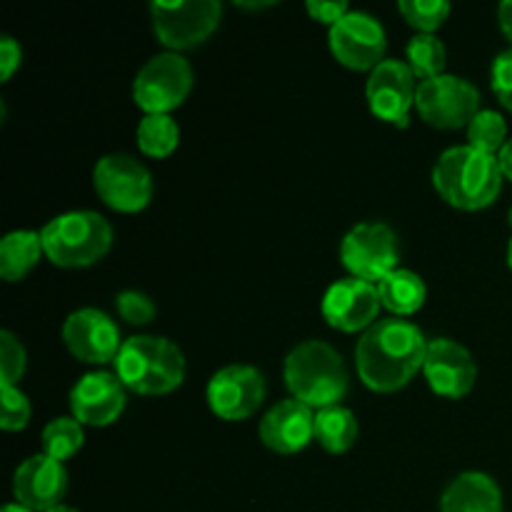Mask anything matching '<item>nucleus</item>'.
Masks as SVG:
<instances>
[{
    "label": "nucleus",
    "instance_id": "f257e3e1",
    "mask_svg": "<svg viewBox=\"0 0 512 512\" xmlns=\"http://www.w3.org/2000/svg\"><path fill=\"white\" fill-rule=\"evenodd\" d=\"M428 340L418 325L385 318L363 333L355 348L360 380L375 393H395L415 378L425 363Z\"/></svg>",
    "mask_w": 512,
    "mask_h": 512
},
{
    "label": "nucleus",
    "instance_id": "f03ea898",
    "mask_svg": "<svg viewBox=\"0 0 512 512\" xmlns=\"http://www.w3.org/2000/svg\"><path fill=\"white\" fill-rule=\"evenodd\" d=\"M503 178L498 155L483 153L473 145H455L445 150L433 168V185L440 198L460 210L493 205L503 188Z\"/></svg>",
    "mask_w": 512,
    "mask_h": 512
},
{
    "label": "nucleus",
    "instance_id": "7ed1b4c3",
    "mask_svg": "<svg viewBox=\"0 0 512 512\" xmlns=\"http://www.w3.org/2000/svg\"><path fill=\"white\" fill-rule=\"evenodd\" d=\"M285 385L295 400L313 410L340 405L350 385L343 355L323 340H305L285 358Z\"/></svg>",
    "mask_w": 512,
    "mask_h": 512
},
{
    "label": "nucleus",
    "instance_id": "20e7f679",
    "mask_svg": "<svg viewBox=\"0 0 512 512\" xmlns=\"http://www.w3.org/2000/svg\"><path fill=\"white\" fill-rule=\"evenodd\" d=\"M115 375L140 395H165L185 378V358L175 343L155 335L125 340L115 358Z\"/></svg>",
    "mask_w": 512,
    "mask_h": 512
},
{
    "label": "nucleus",
    "instance_id": "39448f33",
    "mask_svg": "<svg viewBox=\"0 0 512 512\" xmlns=\"http://www.w3.org/2000/svg\"><path fill=\"white\" fill-rule=\"evenodd\" d=\"M43 253L60 268H88L113 245V228L93 210H73L50 220L40 233Z\"/></svg>",
    "mask_w": 512,
    "mask_h": 512
},
{
    "label": "nucleus",
    "instance_id": "423d86ee",
    "mask_svg": "<svg viewBox=\"0 0 512 512\" xmlns=\"http://www.w3.org/2000/svg\"><path fill=\"white\" fill-rule=\"evenodd\" d=\"M150 18L160 43L170 50H188L215 33L223 18V5L218 0H155L150 5Z\"/></svg>",
    "mask_w": 512,
    "mask_h": 512
},
{
    "label": "nucleus",
    "instance_id": "0eeeda50",
    "mask_svg": "<svg viewBox=\"0 0 512 512\" xmlns=\"http://www.w3.org/2000/svg\"><path fill=\"white\" fill-rule=\"evenodd\" d=\"M193 88V68L178 53H160L140 68L133 83V98L148 115H168L183 105Z\"/></svg>",
    "mask_w": 512,
    "mask_h": 512
},
{
    "label": "nucleus",
    "instance_id": "6e6552de",
    "mask_svg": "<svg viewBox=\"0 0 512 512\" xmlns=\"http://www.w3.org/2000/svg\"><path fill=\"white\" fill-rule=\"evenodd\" d=\"M415 108L433 128L455 130L470 125L480 113V93L470 80L443 73L418 85Z\"/></svg>",
    "mask_w": 512,
    "mask_h": 512
},
{
    "label": "nucleus",
    "instance_id": "1a4fd4ad",
    "mask_svg": "<svg viewBox=\"0 0 512 512\" xmlns=\"http://www.w3.org/2000/svg\"><path fill=\"white\" fill-rule=\"evenodd\" d=\"M95 193L118 213H138L153 198V175L133 155L113 153L95 163Z\"/></svg>",
    "mask_w": 512,
    "mask_h": 512
},
{
    "label": "nucleus",
    "instance_id": "9d476101",
    "mask_svg": "<svg viewBox=\"0 0 512 512\" xmlns=\"http://www.w3.org/2000/svg\"><path fill=\"white\" fill-rule=\"evenodd\" d=\"M340 258L353 278L378 285L393 270H398V238L385 223H360L345 235Z\"/></svg>",
    "mask_w": 512,
    "mask_h": 512
},
{
    "label": "nucleus",
    "instance_id": "9b49d317",
    "mask_svg": "<svg viewBox=\"0 0 512 512\" xmlns=\"http://www.w3.org/2000/svg\"><path fill=\"white\" fill-rule=\"evenodd\" d=\"M208 405L220 420L238 423L250 418L265 398V378L250 365H228L208 383Z\"/></svg>",
    "mask_w": 512,
    "mask_h": 512
},
{
    "label": "nucleus",
    "instance_id": "f8f14e48",
    "mask_svg": "<svg viewBox=\"0 0 512 512\" xmlns=\"http://www.w3.org/2000/svg\"><path fill=\"white\" fill-rule=\"evenodd\" d=\"M385 30L380 20L368 13H353L350 10L345 18L330 28V50L343 65L353 70H375L383 63Z\"/></svg>",
    "mask_w": 512,
    "mask_h": 512
},
{
    "label": "nucleus",
    "instance_id": "ddd939ff",
    "mask_svg": "<svg viewBox=\"0 0 512 512\" xmlns=\"http://www.w3.org/2000/svg\"><path fill=\"white\" fill-rule=\"evenodd\" d=\"M415 93H418V85H415L413 70L400 60H383L370 73L368 88H365L375 118L398 125V128H408Z\"/></svg>",
    "mask_w": 512,
    "mask_h": 512
},
{
    "label": "nucleus",
    "instance_id": "4468645a",
    "mask_svg": "<svg viewBox=\"0 0 512 512\" xmlns=\"http://www.w3.org/2000/svg\"><path fill=\"white\" fill-rule=\"evenodd\" d=\"M63 340L75 358L93 365L110 363V360L115 363L123 348L118 325L95 308H80L70 313L63 323Z\"/></svg>",
    "mask_w": 512,
    "mask_h": 512
},
{
    "label": "nucleus",
    "instance_id": "2eb2a0df",
    "mask_svg": "<svg viewBox=\"0 0 512 512\" xmlns=\"http://www.w3.org/2000/svg\"><path fill=\"white\" fill-rule=\"evenodd\" d=\"M378 285L358 278H343L328 288L323 298V315L335 330L358 333L373 328L380 310Z\"/></svg>",
    "mask_w": 512,
    "mask_h": 512
},
{
    "label": "nucleus",
    "instance_id": "dca6fc26",
    "mask_svg": "<svg viewBox=\"0 0 512 512\" xmlns=\"http://www.w3.org/2000/svg\"><path fill=\"white\" fill-rule=\"evenodd\" d=\"M70 410L80 425L105 428L115 423L125 410L123 380L105 370L83 375L70 390Z\"/></svg>",
    "mask_w": 512,
    "mask_h": 512
},
{
    "label": "nucleus",
    "instance_id": "f3484780",
    "mask_svg": "<svg viewBox=\"0 0 512 512\" xmlns=\"http://www.w3.org/2000/svg\"><path fill=\"white\" fill-rule=\"evenodd\" d=\"M68 490V473L63 463L48 455H33L18 465L13 475L15 503L33 512H48L58 508Z\"/></svg>",
    "mask_w": 512,
    "mask_h": 512
},
{
    "label": "nucleus",
    "instance_id": "a211bd4d",
    "mask_svg": "<svg viewBox=\"0 0 512 512\" xmlns=\"http://www.w3.org/2000/svg\"><path fill=\"white\" fill-rule=\"evenodd\" d=\"M423 373L430 388L443 398H463L473 390L478 368L468 350L448 338H438L428 343Z\"/></svg>",
    "mask_w": 512,
    "mask_h": 512
},
{
    "label": "nucleus",
    "instance_id": "6ab92c4d",
    "mask_svg": "<svg viewBox=\"0 0 512 512\" xmlns=\"http://www.w3.org/2000/svg\"><path fill=\"white\" fill-rule=\"evenodd\" d=\"M260 440L280 455H293L315 440V413L300 400H280L260 420Z\"/></svg>",
    "mask_w": 512,
    "mask_h": 512
},
{
    "label": "nucleus",
    "instance_id": "aec40b11",
    "mask_svg": "<svg viewBox=\"0 0 512 512\" xmlns=\"http://www.w3.org/2000/svg\"><path fill=\"white\" fill-rule=\"evenodd\" d=\"M443 512H503L498 483L485 473H463L445 488Z\"/></svg>",
    "mask_w": 512,
    "mask_h": 512
},
{
    "label": "nucleus",
    "instance_id": "412c9836",
    "mask_svg": "<svg viewBox=\"0 0 512 512\" xmlns=\"http://www.w3.org/2000/svg\"><path fill=\"white\" fill-rule=\"evenodd\" d=\"M380 303L383 308H388L390 313H395L398 318H405V315L418 313L425 305V295H428V288H425L423 278L413 270L398 268L383 278L378 283Z\"/></svg>",
    "mask_w": 512,
    "mask_h": 512
},
{
    "label": "nucleus",
    "instance_id": "4be33fe9",
    "mask_svg": "<svg viewBox=\"0 0 512 512\" xmlns=\"http://www.w3.org/2000/svg\"><path fill=\"white\" fill-rule=\"evenodd\" d=\"M43 253V238L33 230H13L0 240V275L8 283L25 278Z\"/></svg>",
    "mask_w": 512,
    "mask_h": 512
},
{
    "label": "nucleus",
    "instance_id": "5701e85b",
    "mask_svg": "<svg viewBox=\"0 0 512 512\" xmlns=\"http://www.w3.org/2000/svg\"><path fill=\"white\" fill-rule=\"evenodd\" d=\"M360 433V425L355 415L343 405L323 408L315 413V440L323 445L328 453H345L355 445Z\"/></svg>",
    "mask_w": 512,
    "mask_h": 512
},
{
    "label": "nucleus",
    "instance_id": "b1692460",
    "mask_svg": "<svg viewBox=\"0 0 512 512\" xmlns=\"http://www.w3.org/2000/svg\"><path fill=\"white\" fill-rule=\"evenodd\" d=\"M180 130L170 115H145L138 125V148L150 158H168L178 148Z\"/></svg>",
    "mask_w": 512,
    "mask_h": 512
},
{
    "label": "nucleus",
    "instance_id": "393cba45",
    "mask_svg": "<svg viewBox=\"0 0 512 512\" xmlns=\"http://www.w3.org/2000/svg\"><path fill=\"white\" fill-rule=\"evenodd\" d=\"M405 55H408V68L413 70L415 78H423V80L443 75L445 58H448L445 45L440 43L433 33L415 35V38L408 43Z\"/></svg>",
    "mask_w": 512,
    "mask_h": 512
},
{
    "label": "nucleus",
    "instance_id": "a878e982",
    "mask_svg": "<svg viewBox=\"0 0 512 512\" xmlns=\"http://www.w3.org/2000/svg\"><path fill=\"white\" fill-rule=\"evenodd\" d=\"M83 425L75 418H55L45 425L43 430V455L48 458L63 460L73 458L80 448H83Z\"/></svg>",
    "mask_w": 512,
    "mask_h": 512
},
{
    "label": "nucleus",
    "instance_id": "bb28decb",
    "mask_svg": "<svg viewBox=\"0 0 512 512\" xmlns=\"http://www.w3.org/2000/svg\"><path fill=\"white\" fill-rule=\"evenodd\" d=\"M508 135V125H505L503 115L495 113V110H480L468 125V140L473 148L483 150V153H500Z\"/></svg>",
    "mask_w": 512,
    "mask_h": 512
},
{
    "label": "nucleus",
    "instance_id": "cd10ccee",
    "mask_svg": "<svg viewBox=\"0 0 512 512\" xmlns=\"http://www.w3.org/2000/svg\"><path fill=\"white\" fill-rule=\"evenodd\" d=\"M398 10L418 33H433L448 20L450 3L448 0H400Z\"/></svg>",
    "mask_w": 512,
    "mask_h": 512
},
{
    "label": "nucleus",
    "instance_id": "c85d7f7f",
    "mask_svg": "<svg viewBox=\"0 0 512 512\" xmlns=\"http://www.w3.org/2000/svg\"><path fill=\"white\" fill-rule=\"evenodd\" d=\"M30 423V400L15 385L0 388V425L8 433L23 430Z\"/></svg>",
    "mask_w": 512,
    "mask_h": 512
},
{
    "label": "nucleus",
    "instance_id": "c756f323",
    "mask_svg": "<svg viewBox=\"0 0 512 512\" xmlns=\"http://www.w3.org/2000/svg\"><path fill=\"white\" fill-rule=\"evenodd\" d=\"M25 355L23 343L15 338L10 330L0 333V388L5 385H15L25 373Z\"/></svg>",
    "mask_w": 512,
    "mask_h": 512
},
{
    "label": "nucleus",
    "instance_id": "7c9ffc66",
    "mask_svg": "<svg viewBox=\"0 0 512 512\" xmlns=\"http://www.w3.org/2000/svg\"><path fill=\"white\" fill-rule=\"evenodd\" d=\"M115 308H118L120 318L130 325H148L155 318V305L153 300L138 290H123L115 298Z\"/></svg>",
    "mask_w": 512,
    "mask_h": 512
},
{
    "label": "nucleus",
    "instance_id": "2f4dec72",
    "mask_svg": "<svg viewBox=\"0 0 512 512\" xmlns=\"http://www.w3.org/2000/svg\"><path fill=\"white\" fill-rule=\"evenodd\" d=\"M493 90L500 103L512 113V48L500 53L493 63Z\"/></svg>",
    "mask_w": 512,
    "mask_h": 512
},
{
    "label": "nucleus",
    "instance_id": "473e14b6",
    "mask_svg": "<svg viewBox=\"0 0 512 512\" xmlns=\"http://www.w3.org/2000/svg\"><path fill=\"white\" fill-rule=\"evenodd\" d=\"M308 13L313 15V20L333 28L340 18H345V15L350 13V8L345 0H310Z\"/></svg>",
    "mask_w": 512,
    "mask_h": 512
},
{
    "label": "nucleus",
    "instance_id": "72a5a7b5",
    "mask_svg": "<svg viewBox=\"0 0 512 512\" xmlns=\"http://www.w3.org/2000/svg\"><path fill=\"white\" fill-rule=\"evenodd\" d=\"M20 58H23V50H20V45L15 43L10 35H3V38H0V78L10 80V75L18 70Z\"/></svg>",
    "mask_w": 512,
    "mask_h": 512
},
{
    "label": "nucleus",
    "instance_id": "f704fd0d",
    "mask_svg": "<svg viewBox=\"0 0 512 512\" xmlns=\"http://www.w3.org/2000/svg\"><path fill=\"white\" fill-rule=\"evenodd\" d=\"M498 18H500V28H503V33L512 40V0H505V3H500Z\"/></svg>",
    "mask_w": 512,
    "mask_h": 512
},
{
    "label": "nucleus",
    "instance_id": "c9c22d12",
    "mask_svg": "<svg viewBox=\"0 0 512 512\" xmlns=\"http://www.w3.org/2000/svg\"><path fill=\"white\" fill-rule=\"evenodd\" d=\"M498 163H500V170H503V175L508 180H512V140L503 145V150L498 153Z\"/></svg>",
    "mask_w": 512,
    "mask_h": 512
},
{
    "label": "nucleus",
    "instance_id": "e433bc0d",
    "mask_svg": "<svg viewBox=\"0 0 512 512\" xmlns=\"http://www.w3.org/2000/svg\"><path fill=\"white\" fill-rule=\"evenodd\" d=\"M3 512H33V510L23 508V505H18V503H10V505H5Z\"/></svg>",
    "mask_w": 512,
    "mask_h": 512
},
{
    "label": "nucleus",
    "instance_id": "4c0bfd02",
    "mask_svg": "<svg viewBox=\"0 0 512 512\" xmlns=\"http://www.w3.org/2000/svg\"><path fill=\"white\" fill-rule=\"evenodd\" d=\"M48 512H78V510H73V508H65V505H58V508H53V510H48Z\"/></svg>",
    "mask_w": 512,
    "mask_h": 512
},
{
    "label": "nucleus",
    "instance_id": "58836bf2",
    "mask_svg": "<svg viewBox=\"0 0 512 512\" xmlns=\"http://www.w3.org/2000/svg\"><path fill=\"white\" fill-rule=\"evenodd\" d=\"M508 265H510V270H512V240H510V245H508Z\"/></svg>",
    "mask_w": 512,
    "mask_h": 512
},
{
    "label": "nucleus",
    "instance_id": "ea45409f",
    "mask_svg": "<svg viewBox=\"0 0 512 512\" xmlns=\"http://www.w3.org/2000/svg\"><path fill=\"white\" fill-rule=\"evenodd\" d=\"M510 225H512V208H510Z\"/></svg>",
    "mask_w": 512,
    "mask_h": 512
}]
</instances>
